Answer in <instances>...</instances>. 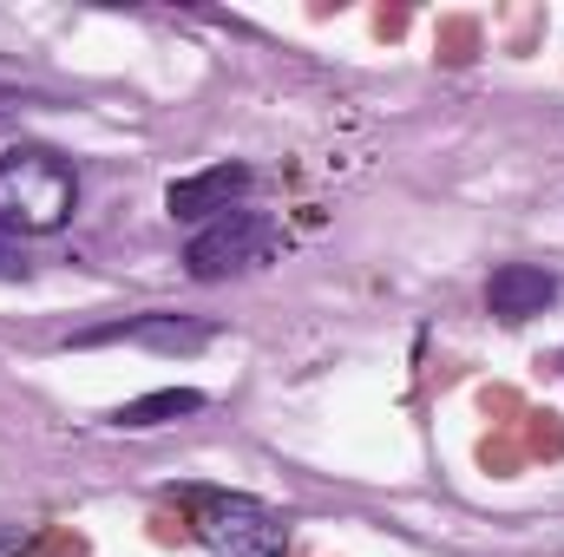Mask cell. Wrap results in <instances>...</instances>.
I'll list each match as a JSON object with an SVG mask.
<instances>
[{
  "mask_svg": "<svg viewBox=\"0 0 564 557\" xmlns=\"http://www.w3.org/2000/svg\"><path fill=\"white\" fill-rule=\"evenodd\" d=\"M79 210V171L46 144H13L0 157V230L46 237Z\"/></svg>",
  "mask_w": 564,
  "mask_h": 557,
  "instance_id": "obj_1",
  "label": "cell"
},
{
  "mask_svg": "<svg viewBox=\"0 0 564 557\" xmlns=\"http://www.w3.org/2000/svg\"><path fill=\"white\" fill-rule=\"evenodd\" d=\"M276 250V223L257 217V210H230L217 223H204L184 250V270L197 282H224V276H243V270H263Z\"/></svg>",
  "mask_w": 564,
  "mask_h": 557,
  "instance_id": "obj_2",
  "label": "cell"
},
{
  "mask_svg": "<svg viewBox=\"0 0 564 557\" xmlns=\"http://www.w3.org/2000/svg\"><path fill=\"white\" fill-rule=\"evenodd\" d=\"M197 538L210 557H282L289 525L257 499H204L197 505Z\"/></svg>",
  "mask_w": 564,
  "mask_h": 557,
  "instance_id": "obj_3",
  "label": "cell"
},
{
  "mask_svg": "<svg viewBox=\"0 0 564 557\" xmlns=\"http://www.w3.org/2000/svg\"><path fill=\"white\" fill-rule=\"evenodd\" d=\"M243 190H250V164H210L197 177H177L164 190V210L177 223H217V217H230L243 204Z\"/></svg>",
  "mask_w": 564,
  "mask_h": 557,
  "instance_id": "obj_4",
  "label": "cell"
},
{
  "mask_svg": "<svg viewBox=\"0 0 564 557\" xmlns=\"http://www.w3.org/2000/svg\"><path fill=\"white\" fill-rule=\"evenodd\" d=\"M106 341H139V348H158V354H191L210 341L204 321H184V315H126V321H99L86 335H73V348H106Z\"/></svg>",
  "mask_w": 564,
  "mask_h": 557,
  "instance_id": "obj_5",
  "label": "cell"
},
{
  "mask_svg": "<svg viewBox=\"0 0 564 557\" xmlns=\"http://www.w3.org/2000/svg\"><path fill=\"white\" fill-rule=\"evenodd\" d=\"M558 302V276L545 270V263H499L492 282H486V308L499 315V321H532V315H545Z\"/></svg>",
  "mask_w": 564,
  "mask_h": 557,
  "instance_id": "obj_6",
  "label": "cell"
},
{
  "mask_svg": "<svg viewBox=\"0 0 564 557\" xmlns=\"http://www.w3.org/2000/svg\"><path fill=\"white\" fill-rule=\"evenodd\" d=\"M204 414V394L197 387H158V394H139V401H126L112 426L119 433H144V426H164V419H191Z\"/></svg>",
  "mask_w": 564,
  "mask_h": 557,
  "instance_id": "obj_7",
  "label": "cell"
}]
</instances>
